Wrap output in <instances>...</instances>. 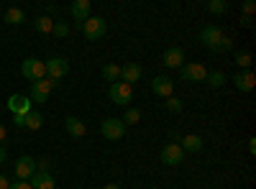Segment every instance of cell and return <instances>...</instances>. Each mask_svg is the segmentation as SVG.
I'll return each instance as SVG.
<instances>
[{
  "label": "cell",
  "mask_w": 256,
  "mask_h": 189,
  "mask_svg": "<svg viewBox=\"0 0 256 189\" xmlns=\"http://www.w3.org/2000/svg\"><path fill=\"white\" fill-rule=\"evenodd\" d=\"M200 41H202L210 51H228V49L233 46L230 38L223 36V31H220L218 26H205V28L200 31Z\"/></svg>",
  "instance_id": "cell-1"
},
{
  "label": "cell",
  "mask_w": 256,
  "mask_h": 189,
  "mask_svg": "<svg viewBox=\"0 0 256 189\" xmlns=\"http://www.w3.org/2000/svg\"><path fill=\"white\" fill-rule=\"evenodd\" d=\"M80 31L84 33V38H88V41H100L105 36V31H108V23H105V18H100V15H90L80 26Z\"/></svg>",
  "instance_id": "cell-2"
},
{
  "label": "cell",
  "mask_w": 256,
  "mask_h": 189,
  "mask_svg": "<svg viewBox=\"0 0 256 189\" xmlns=\"http://www.w3.org/2000/svg\"><path fill=\"white\" fill-rule=\"evenodd\" d=\"M126 128L128 125L120 118H105L102 125H100V133H102V138H108V141H120L126 136Z\"/></svg>",
  "instance_id": "cell-3"
},
{
  "label": "cell",
  "mask_w": 256,
  "mask_h": 189,
  "mask_svg": "<svg viewBox=\"0 0 256 189\" xmlns=\"http://www.w3.org/2000/svg\"><path fill=\"white\" fill-rule=\"evenodd\" d=\"M44 67H46V79L52 82H59L62 77H67L70 74V61L67 59H62V56H52L44 61Z\"/></svg>",
  "instance_id": "cell-4"
},
{
  "label": "cell",
  "mask_w": 256,
  "mask_h": 189,
  "mask_svg": "<svg viewBox=\"0 0 256 189\" xmlns=\"http://www.w3.org/2000/svg\"><path fill=\"white\" fill-rule=\"evenodd\" d=\"M108 95H110V100H113L116 105L126 108V105L134 100V85H126V82H113L110 90H108Z\"/></svg>",
  "instance_id": "cell-5"
},
{
  "label": "cell",
  "mask_w": 256,
  "mask_h": 189,
  "mask_svg": "<svg viewBox=\"0 0 256 189\" xmlns=\"http://www.w3.org/2000/svg\"><path fill=\"white\" fill-rule=\"evenodd\" d=\"M20 74H24L28 82H38V79H44L46 77V67H44V61L41 59H26L24 61V67H20Z\"/></svg>",
  "instance_id": "cell-6"
},
{
  "label": "cell",
  "mask_w": 256,
  "mask_h": 189,
  "mask_svg": "<svg viewBox=\"0 0 256 189\" xmlns=\"http://www.w3.org/2000/svg\"><path fill=\"white\" fill-rule=\"evenodd\" d=\"M180 77H182L184 82H205L208 69L200 64V61H195V64H182V67H180Z\"/></svg>",
  "instance_id": "cell-7"
},
{
  "label": "cell",
  "mask_w": 256,
  "mask_h": 189,
  "mask_svg": "<svg viewBox=\"0 0 256 189\" xmlns=\"http://www.w3.org/2000/svg\"><path fill=\"white\" fill-rule=\"evenodd\" d=\"M56 87V82H52V79H38V82H34V87H31V102H46L49 100V92Z\"/></svg>",
  "instance_id": "cell-8"
},
{
  "label": "cell",
  "mask_w": 256,
  "mask_h": 189,
  "mask_svg": "<svg viewBox=\"0 0 256 189\" xmlns=\"http://www.w3.org/2000/svg\"><path fill=\"white\" fill-rule=\"evenodd\" d=\"M8 110H10L13 115H28V113L34 110V102H31V97H26V95H10V97H8Z\"/></svg>",
  "instance_id": "cell-9"
},
{
  "label": "cell",
  "mask_w": 256,
  "mask_h": 189,
  "mask_svg": "<svg viewBox=\"0 0 256 189\" xmlns=\"http://www.w3.org/2000/svg\"><path fill=\"white\" fill-rule=\"evenodd\" d=\"M184 161V151L180 149V143H166L162 149V164L166 166H180Z\"/></svg>",
  "instance_id": "cell-10"
},
{
  "label": "cell",
  "mask_w": 256,
  "mask_h": 189,
  "mask_svg": "<svg viewBox=\"0 0 256 189\" xmlns=\"http://www.w3.org/2000/svg\"><path fill=\"white\" fill-rule=\"evenodd\" d=\"M34 174H36V161L31 156H20L16 161V179L18 182H28Z\"/></svg>",
  "instance_id": "cell-11"
},
{
  "label": "cell",
  "mask_w": 256,
  "mask_h": 189,
  "mask_svg": "<svg viewBox=\"0 0 256 189\" xmlns=\"http://www.w3.org/2000/svg\"><path fill=\"white\" fill-rule=\"evenodd\" d=\"M152 92L159 95V97H172V92H174V82L169 79L166 74H159V77L152 79Z\"/></svg>",
  "instance_id": "cell-12"
},
{
  "label": "cell",
  "mask_w": 256,
  "mask_h": 189,
  "mask_svg": "<svg viewBox=\"0 0 256 189\" xmlns=\"http://www.w3.org/2000/svg\"><path fill=\"white\" fill-rule=\"evenodd\" d=\"M162 64L169 67V69H180L184 64V51L180 46H172V49H166L164 56H162Z\"/></svg>",
  "instance_id": "cell-13"
},
{
  "label": "cell",
  "mask_w": 256,
  "mask_h": 189,
  "mask_svg": "<svg viewBox=\"0 0 256 189\" xmlns=\"http://www.w3.org/2000/svg\"><path fill=\"white\" fill-rule=\"evenodd\" d=\"M90 13H92V3H90V0H74V3H72V15H74V20H80V26L90 18Z\"/></svg>",
  "instance_id": "cell-14"
},
{
  "label": "cell",
  "mask_w": 256,
  "mask_h": 189,
  "mask_svg": "<svg viewBox=\"0 0 256 189\" xmlns=\"http://www.w3.org/2000/svg\"><path fill=\"white\" fill-rule=\"evenodd\" d=\"M31 189H56V182L52 174H44V172H36L31 179H28Z\"/></svg>",
  "instance_id": "cell-15"
},
{
  "label": "cell",
  "mask_w": 256,
  "mask_h": 189,
  "mask_svg": "<svg viewBox=\"0 0 256 189\" xmlns=\"http://www.w3.org/2000/svg\"><path fill=\"white\" fill-rule=\"evenodd\" d=\"M180 149H182L184 154H198V151L202 149V138L195 136V133H192V136H184V138L180 141Z\"/></svg>",
  "instance_id": "cell-16"
},
{
  "label": "cell",
  "mask_w": 256,
  "mask_h": 189,
  "mask_svg": "<svg viewBox=\"0 0 256 189\" xmlns=\"http://www.w3.org/2000/svg\"><path fill=\"white\" fill-rule=\"evenodd\" d=\"M64 128H67V133H70L72 138H82L84 131H88V128H84V123H82L80 118H74V115H70L67 120H64Z\"/></svg>",
  "instance_id": "cell-17"
},
{
  "label": "cell",
  "mask_w": 256,
  "mask_h": 189,
  "mask_svg": "<svg viewBox=\"0 0 256 189\" xmlns=\"http://www.w3.org/2000/svg\"><path fill=\"white\" fill-rule=\"evenodd\" d=\"M233 82H236V87H238L241 92H251L254 85H256V77H254L251 72H238L236 77H233Z\"/></svg>",
  "instance_id": "cell-18"
},
{
  "label": "cell",
  "mask_w": 256,
  "mask_h": 189,
  "mask_svg": "<svg viewBox=\"0 0 256 189\" xmlns=\"http://www.w3.org/2000/svg\"><path fill=\"white\" fill-rule=\"evenodd\" d=\"M120 79L126 82V85H134V82L141 79V67L138 64H126L120 67Z\"/></svg>",
  "instance_id": "cell-19"
},
{
  "label": "cell",
  "mask_w": 256,
  "mask_h": 189,
  "mask_svg": "<svg viewBox=\"0 0 256 189\" xmlns=\"http://www.w3.org/2000/svg\"><path fill=\"white\" fill-rule=\"evenodd\" d=\"M3 20H6V23H10V26H18V23H24V20H26V13L20 10V8H8L6 15H3Z\"/></svg>",
  "instance_id": "cell-20"
},
{
  "label": "cell",
  "mask_w": 256,
  "mask_h": 189,
  "mask_svg": "<svg viewBox=\"0 0 256 189\" xmlns=\"http://www.w3.org/2000/svg\"><path fill=\"white\" fill-rule=\"evenodd\" d=\"M102 79L110 82V85H113V82H118L120 79V67L118 64H105L102 67Z\"/></svg>",
  "instance_id": "cell-21"
},
{
  "label": "cell",
  "mask_w": 256,
  "mask_h": 189,
  "mask_svg": "<svg viewBox=\"0 0 256 189\" xmlns=\"http://www.w3.org/2000/svg\"><path fill=\"white\" fill-rule=\"evenodd\" d=\"M34 26H36L38 33H52V31H54V20H52L49 15H41V18L34 20Z\"/></svg>",
  "instance_id": "cell-22"
},
{
  "label": "cell",
  "mask_w": 256,
  "mask_h": 189,
  "mask_svg": "<svg viewBox=\"0 0 256 189\" xmlns=\"http://www.w3.org/2000/svg\"><path fill=\"white\" fill-rule=\"evenodd\" d=\"M205 82H208V85H210L212 90H218V87H223V85H226V74H223V72H208Z\"/></svg>",
  "instance_id": "cell-23"
},
{
  "label": "cell",
  "mask_w": 256,
  "mask_h": 189,
  "mask_svg": "<svg viewBox=\"0 0 256 189\" xmlns=\"http://www.w3.org/2000/svg\"><path fill=\"white\" fill-rule=\"evenodd\" d=\"M41 125H44V118H41V113L31 110V113L26 115V128H31V131H38Z\"/></svg>",
  "instance_id": "cell-24"
},
{
  "label": "cell",
  "mask_w": 256,
  "mask_h": 189,
  "mask_svg": "<svg viewBox=\"0 0 256 189\" xmlns=\"http://www.w3.org/2000/svg\"><path fill=\"white\" fill-rule=\"evenodd\" d=\"M120 120H123L126 125H134V123H138V120H141V110H138V108H128V110H126V115H123Z\"/></svg>",
  "instance_id": "cell-25"
},
{
  "label": "cell",
  "mask_w": 256,
  "mask_h": 189,
  "mask_svg": "<svg viewBox=\"0 0 256 189\" xmlns=\"http://www.w3.org/2000/svg\"><path fill=\"white\" fill-rule=\"evenodd\" d=\"M226 8H228L226 0H210V3H208V10H210V13H216V15L226 13Z\"/></svg>",
  "instance_id": "cell-26"
},
{
  "label": "cell",
  "mask_w": 256,
  "mask_h": 189,
  "mask_svg": "<svg viewBox=\"0 0 256 189\" xmlns=\"http://www.w3.org/2000/svg\"><path fill=\"white\" fill-rule=\"evenodd\" d=\"M236 64H238L241 69H246V67L251 64V54H246V51H238V54H236Z\"/></svg>",
  "instance_id": "cell-27"
},
{
  "label": "cell",
  "mask_w": 256,
  "mask_h": 189,
  "mask_svg": "<svg viewBox=\"0 0 256 189\" xmlns=\"http://www.w3.org/2000/svg\"><path fill=\"white\" fill-rule=\"evenodd\" d=\"M166 110L180 113V110H182V100H177V97H166Z\"/></svg>",
  "instance_id": "cell-28"
},
{
  "label": "cell",
  "mask_w": 256,
  "mask_h": 189,
  "mask_svg": "<svg viewBox=\"0 0 256 189\" xmlns=\"http://www.w3.org/2000/svg\"><path fill=\"white\" fill-rule=\"evenodd\" d=\"M36 172L52 174V161H49V159H41V161H36Z\"/></svg>",
  "instance_id": "cell-29"
},
{
  "label": "cell",
  "mask_w": 256,
  "mask_h": 189,
  "mask_svg": "<svg viewBox=\"0 0 256 189\" xmlns=\"http://www.w3.org/2000/svg\"><path fill=\"white\" fill-rule=\"evenodd\" d=\"M52 33H56L59 38H64V36L70 33V26H67V23H54V31H52Z\"/></svg>",
  "instance_id": "cell-30"
},
{
  "label": "cell",
  "mask_w": 256,
  "mask_h": 189,
  "mask_svg": "<svg viewBox=\"0 0 256 189\" xmlns=\"http://www.w3.org/2000/svg\"><path fill=\"white\" fill-rule=\"evenodd\" d=\"M13 123L16 128H26V115H13Z\"/></svg>",
  "instance_id": "cell-31"
},
{
  "label": "cell",
  "mask_w": 256,
  "mask_h": 189,
  "mask_svg": "<svg viewBox=\"0 0 256 189\" xmlns=\"http://www.w3.org/2000/svg\"><path fill=\"white\" fill-rule=\"evenodd\" d=\"M8 189H31V184L28 182H13Z\"/></svg>",
  "instance_id": "cell-32"
},
{
  "label": "cell",
  "mask_w": 256,
  "mask_h": 189,
  "mask_svg": "<svg viewBox=\"0 0 256 189\" xmlns=\"http://www.w3.org/2000/svg\"><path fill=\"white\" fill-rule=\"evenodd\" d=\"M254 8H256V5L251 3V0H248V3H244V13H246V18H248V15L254 13Z\"/></svg>",
  "instance_id": "cell-33"
},
{
  "label": "cell",
  "mask_w": 256,
  "mask_h": 189,
  "mask_svg": "<svg viewBox=\"0 0 256 189\" xmlns=\"http://www.w3.org/2000/svg\"><path fill=\"white\" fill-rule=\"evenodd\" d=\"M8 187H10V182H8L3 174H0V189H8Z\"/></svg>",
  "instance_id": "cell-34"
},
{
  "label": "cell",
  "mask_w": 256,
  "mask_h": 189,
  "mask_svg": "<svg viewBox=\"0 0 256 189\" xmlns=\"http://www.w3.org/2000/svg\"><path fill=\"white\" fill-rule=\"evenodd\" d=\"M6 136H8V131H6V125H3V123H0V143H3V141H6Z\"/></svg>",
  "instance_id": "cell-35"
},
{
  "label": "cell",
  "mask_w": 256,
  "mask_h": 189,
  "mask_svg": "<svg viewBox=\"0 0 256 189\" xmlns=\"http://www.w3.org/2000/svg\"><path fill=\"white\" fill-rule=\"evenodd\" d=\"M6 161V149H3V143H0V164Z\"/></svg>",
  "instance_id": "cell-36"
},
{
  "label": "cell",
  "mask_w": 256,
  "mask_h": 189,
  "mask_svg": "<svg viewBox=\"0 0 256 189\" xmlns=\"http://www.w3.org/2000/svg\"><path fill=\"white\" fill-rule=\"evenodd\" d=\"M102 189H120V184H105Z\"/></svg>",
  "instance_id": "cell-37"
}]
</instances>
